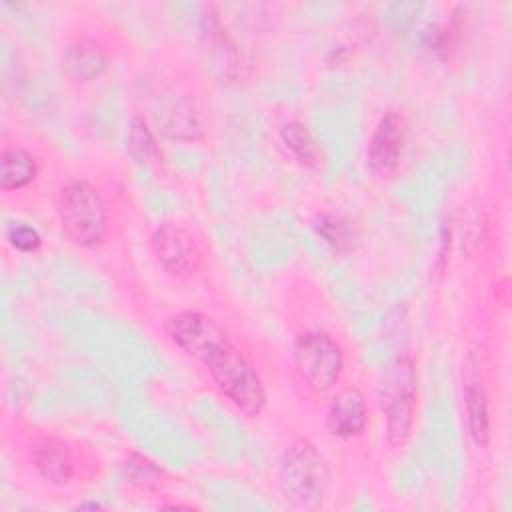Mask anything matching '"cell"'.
<instances>
[{"label": "cell", "mask_w": 512, "mask_h": 512, "mask_svg": "<svg viewBox=\"0 0 512 512\" xmlns=\"http://www.w3.org/2000/svg\"><path fill=\"white\" fill-rule=\"evenodd\" d=\"M418 402V370L410 352L398 354L386 368L380 406L386 422V440L400 448L410 440Z\"/></svg>", "instance_id": "277c9868"}, {"label": "cell", "mask_w": 512, "mask_h": 512, "mask_svg": "<svg viewBox=\"0 0 512 512\" xmlns=\"http://www.w3.org/2000/svg\"><path fill=\"white\" fill-rule=\"evenodd\" d=\"M6 238L20 252H36L42 246V236L38 234V230L24 222L10 224L6 228Z\"/></svg>", "instance_id": "d6986e66"}, {"label": "cell", "mask_w": 512, "mask_h": 512, "mask_svg": "<svg viewBox=\"0 0 512 512\" xmlns=\"http://www.w3.org/2000/svg\"><path fill=\"white\" fill-rule=\"evenodd\" d=\"M154 120L166 138L178 142H196L206 132L198 106L184 94L162 98L154 108Z\"/></svg>", "instance_id": "ba28073f"}, {"label": "cell", "mask_w": 512, "mask_h": 512, "mask_svg": "<svg viewBox=\"0 0 512 512\" xmlns=\"http://www.w3.org/2000/svg\"><path fill=\"white\" fill-rule=\"evenodd\" d=\"M408 138V120L398 110H388L376 124L368 144V166L378 178H392L402 162Z\"/></svg>", "instance_id": "52a82bcc"}, {"label": "cell", "mask_w": 512, "mask_h": 512, "mask_svg": "<svg viewBox=\"0 0 512 512\" xmlns=\"http://www.w3.org/2000/svg\"><path fill=\"white\" fill-rule=\"evenodd\" d=\"M292 360L298 378L316 394L328 392L342 374V346L322 330L300 332L292 342Z\"/></svg>", "instance_id": "5b68a950"}, {"label": "cell", "mask_w": 512, "mask_h": 512, "mask_svg": "<svg viewBox=\"0 0 512 512\" xmlns=\"http://www.w3.org/2000/svg\"><path fill=\"white\" fill-rule=\"evenodd\" d=\"M0 180H2V190H22L28 184L34 182L38 174V164L36 158L22 146H10L2 150L0 156Z\"/></svg>", "instance_id": "5bb4252c"}, {"label": "cell", "mask_w": 512, "mask_h": 512, "mask_svg": "<svg viewBox=\"0 0 512 512\" xmlns=\"http://www.w3.org/2000/svg\"><path fill=\"white\" fill-rule=\"evenodd\" d=\"M160 508H186V510H190V508H194L192 504H180V502H176V504H160Z\"/></svg>", "instance_id": "ffe728a7"}, {"label": "cell", "mask_w": 512, "mask_h": 512, "mask_svg": "<svg viewBox=\"0 0 512 512\" xmlns=\"http://www.w3.org/2000/svg\"><path fill=\"white\" fill-rule=\"evenodd\" d=\"M78 508H100L98 502H88V504H80Z\"/></svg>", "instance_id": "44dd1931"}, {"label": "cell", "mask_w": 512, "mask_h": 512, "mask_svg": "<svg viewBox=\"0 0 512 512\" xmlns=\"http://www.w3.org/2000/svg\"><path fill=\"white\" fill-rule=\"evenodd\" d=\"M150 248L158 264L174 278H188L200 270V246L182 224H158L150 236Z\"/></svg>", "instance_id": "8992f818"}, {"label": "cell", "mask_w": 512, "mask_h": 512, "mask_svg": "<svg viewBox=\"0 0 512 512\" xmlns=\"http://www.w3.org/2000/svg\"><path fill=\"white\" fill-rule=\"evenodd\" d=\"M56 214L66 238L80 248H98L108 236L106 202L86 180H70L58 190Z\"/></svg>", "instance_id": "7a4b0ae2"}, {"label": "cell", "mask_w": 512, "mask_h": 512, "mask_svg": "<svg viewBox=\"0 0 512 512\" xmlns=\"http://www.w3.org/2000/svg\"><path fill=\"white\" fill-rule=\"evenodd\" d=\"M128 152L138 164H150L158 158V146L148 122L142 116H134L128 128Z\"/></svg>", "instance_id": "2e32d148"}, {"label": "cell", "mask_w": 512, "mask_h": 512, "mask_svg": "<svg viewBox=\"0 0 512 512\" xmlns=\"http://www.w3.org/2000/svg\"><path fill=\"white\" fill-rule=\"evenodd\" d=\"M314 228L318 236L336 252L348 254L358 244V228L356 224L340 212H320L314 218Z\"/></svg>", "instance_id": "9a60e30c"}, {"label": "cell", "mask_w": 512, "mask_h": 512, "mask_svg": "<svg viewBox=\"0 0 512 512\" xmlns=\"http://www.w3.org/2000/svg\"><path fill=\"white\" fill-rule=\"evenodd\" d=\"M108 68L106 50L92 38H78L64 50L62 70L78 84H88L98 80Z\"/></svg>", "instance_id": "7c38bea8"}, {"label": "cell", "mask_w": 512, "mask_h": 512, "mask_svg": "<svg viewBox=\"0 0 512 512\" xmlns=\"http://www.w3.org/2000/svg\"><path fill=\"white\" fill-rule=\"evenodd\" d=\"M170 342L210 374L216 390L244 416L262 414L268 394L248 356L208 314L180 310L166 320Z\"/></svg>", "instance_id": "6da1fadb"}, {"label": "cell", "mask_w": 512, "mask_h": 512, "mask_svg": "<svg viewBox=\"0 0 512 512\" xmlns=\"http://www.w3.org/2000/svg\"><path fill=\"white\" fill-rule=\"evenodd\" d=\"M462 390H464V408L470 438L476 446L484 448L490 442V416H488V400L482 386V378L478 372L476 358L470 354L462 366Z\"/></svg>", "instance_id": "30bf717a"}, {"label": "cell", "mask_w": 512, "mask_h": 512, "mask_svg": "<svg viewBox=\"0 0 512 512\" xmlns=\"http://www.w3.org/2000/svg\"><path fill=\"white\" fill-rule=\"evenodd\" d=\"M368 424V406L364 394L354 388H342L326 412V428L336 438H356Z\"/></svg>", "instance_id": "8fae6325"}, {"label": "cell", "mask_w": 512, "mask_h": 512, "mask_svg": "<svg viewBox=\"0 0 512 512\" xmlns=\"http://www.w3.org/2000/svg\"><path fill=\"white\" fill-rule=\"evenodd\" d=\"M282 496L298 508H318L330 488V468L310 440L292 442L278 464Z\"/></svg>", "instance_id": "3957f363"}, {"label": "cell", "mask_w": 512, "mask_h": 512, "mask_svg": "<svg viewBox=\"0 0 512 512\" xmlns=\"http://www.w3.org/2000/svg\"><path fill=\"white\" fill-rule=\"evenodd\" d=\"M28 460L34 470L54 486H68L74 482L76 456L68 442L56 436H42L28 446Z\"/></svg>", "instance_id": "9c48e42d"}, {"label": "cell", "mask_w": 512, "mask_h": 512, "mask_svg": "<svg viewBox=\"0 0 512 512\" xmlns=\"http://www.w3.org/2000/svg\"><path fill=\"white\" fill-rule=\"evenodd\" d=\"M124 468H126L128 480L140 488H154L162 482V476H164L162 468L156 462L136 452L128 456Z\"/></svg>", "instance_id": "e0dca14e"}, {"label": "cell", "mask_w": 512, "mask_h": 512, "mask_svg": "<svg viewBox=\"0 0 512 512\" xmlns=\"http://www.w3.org/2000/svg\"><path fill=\"white\" fill-rule=\"evenodd\" d=\"M280 140L286 146V150L306 168L310 170H322L324 168V152L316 138L310 134V130L298 122L290 120L280 128Z\"/></svg>", "instance_id": "4fadbf2b"}, {"label": "cell", "mask_w": 512, "mask_h": 512, "mask_svg": "<svg viewBox=\"0 0 512 512\" xmlns=\"http://www.w3.org/2000/svg\"><path fill=\"white\" fill-rule=\"evenodd\" d=\"M458 30H460V24L456 18H452L446 24H434L426 32L424 42L430 52H434L438 58L446 60L458 42Z\"/></svg>", "instance_id": "ac0fdd59"}]
</instances>
